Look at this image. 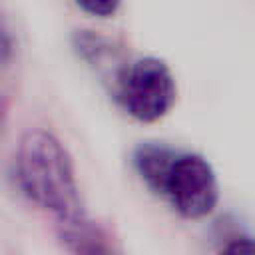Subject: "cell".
<instances>
[{
  "label": "cell",
  "mask_w": 255,
  "mask_h": 255,
  "mask_svg": "<svg viewBox=\"0 0 255 255\" xmlns=\"http://www.w3.org/2000/svg\"><path fill=\"white\" fill-rule=\"evenodd\" d=\"M169 205L187 219L209 215L219 199V185L209 161L197 153L177 151L157 189Z\"/></svg>",
  "instance_id": "3957f363"
},
{
  "label": "cell",
  "mask_w": 255,
  "mask_h": 255,
  "mask_svg": "<svg viewBox=\"0 0 255 255\" xmlns=\"http://www.w3.org/2000/svg\"><path fill=\"white\" fill-rule=\"evenodd\" d=\"M16 181L32 203L56 215L62 225L86 217L72 157L52 131L30 129L22 135L16 151Z\"/></svg>",
  "instance_id": "6da1fadb"
},
{
  "label": "cell",
  "mask_w": 255,
  "mask_h": 255,
  "mask_svg": "<svg viewBox=\"0 0 255 255\" xmlns=\"http://www.w3.org/2000/svg\"><path fill=\"white\" fill-rule=\"evenodd\" d=\"M175 96L177 88L169 66L153 56L129 62L116 78V98L137 122L149 124L167 116Z\"/></svg>",
  "instance_id": "7a4b0ae2"
},
{
  "label": "cell",
  "mask_w": 255,
  "mask_h": 255,
  "mask_svg": "<svg viewBox=\"0 0 255 255\" xmlns=\"http://www.w3.org/2000/svg\"><path fill=\"white\" fill-rule=\"evenodd\" d=\"M12 56V36L0 22V66H6Z\"/></svg>",
  "instance_id": "52a82bcc"
},
{
  "label": "cell",
  "mask_w": 255,
  "mask_h": 255,
  "mask_svg": "<svg viewBox=\"0 0 255 255\" xmlns=\"http://www.w3.org/2000/svg\"><path fill=\"white\" fill-rule=\"evenodd\" d=\"M64 227V239L72 255H120L114 241L100 227L92 225L86 217Z\"/></svg>",
  "instance_id": "277c9868"
},
{
  "label": "cell",
  "mask_w": 255,
  "mask_h": 255,
  "mask_svg": "<svg viewBox=\"0 0 255 255\" xmlns=\"http://www.w3.org/2000/svg\"><path fill=\"white\" fill-rule=\"evenodd\" d=\"M76 4L84 12L92 16H100V18L114 16L120 8V0H76Z\"/></svg>",
  "instance_id": "5b68a950"
},
{
  "label": "cell",
  "mask_w": 255,
  "mask_h": 255,
  "mask_svg": "<svg viewBox=\"0 0 255 255\" xmlns=\"http://www.w3.org/2000/svg\"><path fill=\"white\" fill-rule=\"evenodd\" d=\"M221 255H255V239L249 237H237L231 243L225 245Z\"/></svg>",
  "instance_id": "8992f818"
}]
</instances>
